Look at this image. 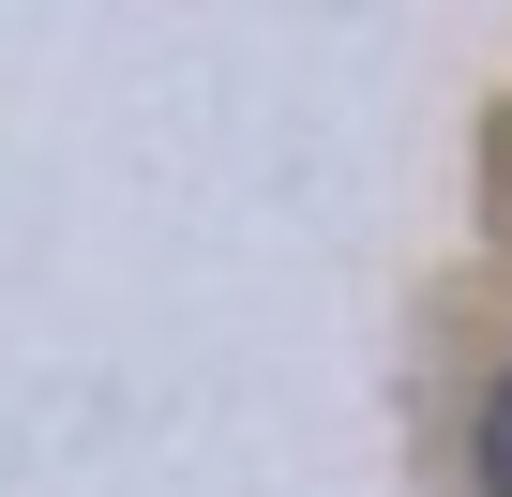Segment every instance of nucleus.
I'll return each mask as SVG.
<instances>
[{
    "label": "nucleus",
    "instance_id": "obj_1",
    "mask_svg": "<svg viewBox=\"0 0 512 497\" xmlns=\"http://www.w3.org/2000/svg\"><path fill=\"white\" fill-rule=\"evenodd\" d=\"M482 497H512V377H497V407H482Z\"/></svg>",
    "mask_w": 512,
    "mask_h": 497
}]
</instances>
